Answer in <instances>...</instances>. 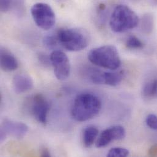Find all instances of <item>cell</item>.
Listing matches in <instances>:
<instances>
[{
	"mask_svg": "<svg viewBox=\"0 0 157 157\" xmlns=\"http://www.w3.org/2000/svg\"><path fill=\"white\" fill-rule=\"evenodd\" d=\"M43 43L44 45L50 49H54L58 45H59L57 35H48L46 36L43 40Z\"/></svg>",
	"mask_w": 157,
	"mask_h": 157,
	"instance_id": "cell-18",
	"label": "cell"
},
{
	"mask_svg": "<svg viewBox=\"0 0 157 157\" xmlns=\"http://www.w3.org/2000/svg\"><path fill=\"white\" fill-rule=\"evenodd\" d=\"M12 86L15 93L23 94L33 88V81L26 74H18L13 78Z\"/></svg>",
	"mask_w": 157,
	"mask_h": 157,
	"instance_id": "cell-11",
	"label": "cell"
},
{
	"mask_svg": "<svg viewBox=\"0 0 157 157\" xmlns=\"http://www.w3.org/2000/svg\"><path fill=\"white\" fill-rule=\"evenodd\" d=\"M140 20L137 14L124 4L117 6L110 17L109 25L115 33H124L136 28Z\"/></svg>",
	"mask_w": 157,
	"mask_h": 157,
	"instance_id": "cell-3",
	"label": "cell"
},
{
	"mask_svg": "<svg viewBox=\"0 0 157 157\" xmlns=\"http://www.w3.org/2000/svg\"><path fill=\"white\" fill-rule=\"evenodd\" d=\"M87 57L92 64L112 71H116L121 65L119 52L114 45H106L93 48L88 53Z\"/></svg>",
	"mask_w": 157,
	"mask_h": 157,
	"instance_id": "cell-2",
	"label": "cell"
},
{
	"mask_svg": "<svg viewBox=\"0 0 157 157\" xmlns=\"http://www.w3.org/2000/svg\"><path fill=\"white\" fill-rule=\"evenodd\" d=\"M100 98L92 93H82L75 98L71 115L78 122H85L95 117L101 111Z\"/></svg>",
	"mask_w": 157,
	"mask_h": 157,
	"instance_id": "cell-1",
	"label": "cell"
},
{
	"mask_svg": "<svg viewBox=\"0 0 157 157\" xmlns=\"http://www.w3.org/2000/svg\"><path fill=\"white\" fill-rule=\"evenodd\" d=\"M154 19L152 14L147 13L145 14L142 18L141 21V29L142 31L146 34H151L154 29Z\"/></svg>",
	"mask_w": 157,
	"mask_h": 157,
	"instance_id": "cell-14",
	"label": "cell"
},
{
	"mask_svg": "<svg viewBox=\"0 0 157 157\" xmlns=\"http://www.w3.org/2000/svg\"><path fill=\"white\" fill-rule=\"evenodd\" d=\"M129 155V151L123 147H114L111 149L106 157H128Z\"/></svg>",
	"mask_w": 157,
	"mask_h": 157,
	"instance_id": "cell-16",
	"label": "cell"
},
{
	"mask_svg": "<svg viewBox=\"0 0 157 157\" xmlns=\"http://www.w3.org/2000/svg\"><path fill=\"white\" fill-rule=\"evenodd\" d=\"M126 47L130 49H139L143 47V43L136 36H130L126 40Z\"/></svg>",
	"mask_w": 157,
	"mask_h": 157,
	"instance_id": "cell-17",
	"label": "cell"
},
{
	"mask_svg": "<svg viewBox=\"0 0 157 157\" xmlns=\"http://www.w3.org/2000/svg\"><path fill=\"white\" fill-rule=\"evenodd\" d=\"M147 125L151 129L157 130V116L154 114H149L146 119Z\"/></svg>",
	"mask_w": 157,
	"mask_h": 157,
	"instance_id": "cell-20",
	"label": "cell"
},
{
	"mask_svg": "<svg viewBox=\"0 0 157 157\" xmlns=\"http://www.w3.org/2000/svg\"><path fill=\"white\" fill-rule=\"evenodd\" d=\"M59 43L70 52H78L86 48L89 44L88 34L79 28H63L56 33Z\"/></svg>",
	"mask_w": 157,
	"mask_h": 157,
	"instance_id": "cell-4",
	"label": "cell"
},
{
	"mask_svg": "<svg viewBox=\"0 0 157 157\" xmlns=\"http://www.w3.org/2000/svg\"><path fill=\"white\" fill-rule=\"evenodd\" d=\"M11 9L13 10L16 15H22L25 10L23 1H12Z\"/></svg>",
	"mask_w": 157,
	"mask_h": 157,
	"instance_id": "cell-19",
	"label": "cell"
},
{
	"mask_svg": "<svg viewBox=\"0 0 157 157\" xmlns=\"http://www.w3.org/2000/svg\"><path fill=\"white\" fill-rule=\"evenodd\" d=\"M126 135L125 128L121 125H114L103 130L98 136L95 146L98 148L107 146L113 141L123 140Z\"/></svg>",
	"mask_w": 157,
	"mask_h": 157,
	"instance_id": "cell-9",
	"label": "cell"
},
{
	"mask_svg": "<svg viewBox=\"0 0 157 157\" xmlns=\"http://www.w3.org/2000/svg\"><path fill=\"white\" fill-rule=\"evenodd\" d=\"M29 103L31 114L39 123L46 124L50 111V104L47 99L42 94H37L31 98Z\"/></svg>",
	"mask_w": 157,
	"mask_h": 157,
	"instance_id": "cell-7",
	"label": "cell"
},
{
	"mask_svg": "<svg viewBox=\"0 0 157 157\" xmlns=\"http://www.w3.org/2000/svg\"><path fill=\"white\" fill-rule=\"evenodd\" d=\"M98 130L94 126L86 127L82 133V142L84 147L88 148L91 147L97 140Z\"/></svg>",
	"mask_w": 157,
	"mask_h": 157,
	"instance_id": "cell-13",
	"label": "cell"
},
{
	"mask_svg": "<svg viewBox=\"0 0 157 157\" xmlns=\"http://www.w3.org/2000/svg\"><path fill=\"white\" fill-rule=\"evenodd\" d=\"M32 17L36 24L44 30L52 29L56 23V15L52 7L47 3L34 4L31 9Z\"/></svg>",
	"mask_w": 157,
	"mask_h": 157,
	"instance_id": "cell-5",
	"label": "cell"
},
{
	"mask_svg": "<svg viewBox=\"0 0 157 157\" xmlns=\"http://www.w3.org/2000/svg\"><path fill=\"white\" fill-rule=\"evenodd\" d=\"M125 75L124 71L101 72V84L116 86L119 84Z\"/></svg>",
	"mask_w": 157,
	"mask_h": 157,
	"instance_id": "cell-12",
	"label": "cell"
},
{
	"mask_svg": "<svg viewBox=\"0 0 157 157\" xmlns=\"http://www.w3.org/2000/svg\"><path fill=\"white\" fill-rule=\"evenodd\" d=\"M11 1H4L2 0L0 1V9L2 12H6L11 10L12 7Z\"/></svg>",
	"mask_w": 157,
	"mask_h": 157,
	"instance_id": "cell-21",
	"label": "cell"
},
{
	"mask_svg": "<svg viewBox=\"0 0 157 157\" xmlns=\"http://www.w3.org/2000/svg\"><path fill=\"white\" fill-rule=\"evenodd\" d=\"M0 66L4 72H12L18 67V63L15 56L6 48H0Z\"/></svg>",
	"mask_w": 157,
	"mask_h": 157,
	"instance_id": "cell-10",
	"label": "cell"
},
{
	"mask_svg": "<svg viewBox=\"0 0 157 157\" xmlns=\"http://www.w3.org/2000/svg\"><path fill=\"white\" fill-rule=\"evenodd\" d=\"M29 127L26 124L5 119L2 121L1 125L0 141L2 143L7 136H10L17 139H21L26 136Z\"/></svg>",
	"mask_w": 157,
	"mask_h": 157,
	"instance_id": "cell-8",
	"label": "cell"
},
{
	"mask_svg": "<svg viewBox=\"0 0 157 157\" xmlns=\"http://www.w3.org/2000/svg\"><path fill=\"white\" fill-rule=\"evenodd\" d=\"M40 157H52L48 149L47 148H44L42 151H41V154H40Z\"/></svg>",
	"mask_w": 157,
	"mask_h": 157,
	"instance_id": "cell-22",
	"label": "cell"
},
{
	"mask_svg": "<svg viewBox=\"0 0 157 157\" xmlns=\"http://www.w3.org/2000/svg\"><path fill=\"white\" fill-rule=\"evenodd\" d=\"M56 78L63 81L67 78L71 73V64L68 56L62 51L54 50L50 56Z\"/></svg>",
	"mask_w": 157,
	"mask_h": 157,
	"instance_id": "cell-6",
	"label": "cell"
},
{
	"mask_svg": "<svg viewBox=\"0 0 157 157\" xmlns=\"http://www.w3.org/2000/svg\"><path fill=\"white\" fill-rule=\"evenodd\" d=\"M157 93V79L147 82L143 88V94L146 97H152Z\"/></svg>",
	"mask_w": 157,
	"mask_h": 157,
	"instance_id": "cell-15",
	"label": "cell"
}]
</instances>
